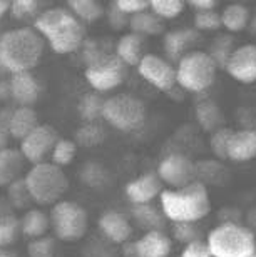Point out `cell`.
I'll use <instances>...</instances> for the list:
<instances>
[{"mask_svg":"<svg viewBox=\"0 0 256 257\" xmlns=\"http://www.w3.org/2000/svg\"><path fill=\"white\" fill-rule=\"evenodd\" d=\"M37 125V114L34 112L32 107L19 105L10 117V136L22 142Z\"/></svg>","mask_w":256,"mask_h":257,"instance_id":"603a6c76","label":"cell"},{"mask_svg":"<svg viewBox=\"0 0 256 257\" xmlns=\"http://www.w3.org/2000/svg\"><path fill=\"white\" fill-rule=\"evenodd\" d=\"M249 257H256V249H254V252H253L251 255H249Z\"/></svg>","mask_w":256,"mask_h":257,"instance_id":"f907efd6","label":"cell"},{"mask_svg":"<svg viewBox=\"0 0 256 257\" xmlns=\"http://www.w3.org/2000/svg\"><path fill=\"white\" fill-rule=\"evenodd\" d=\"M251 20H253V27L256 29V10H254V14L251 15Z\"/></svg>","mask_w":256,"mask_h":257,"instance_id":"c3c4849f","label":"cell"},{"mask_svg":"<svg viewBox=\"0 0 256 257\" xmlns=\"http://www.w3.org/2000/svg\"><path fill=\"white\" fill-rule=\"evenodd\" d=\"M116 55L119 57L124 65H139L142 54V37L134 32L122 34L116 42Z\"/></svg>","mask_w":256,"mask_h":257,"instance_id":"7402d4cb","label":"cell"},{"mask_svg":"<svg viewBox=\"0 0 256 257\" xmlns=\"http://www.w3.org/2000/svg\"><path fill=\"white\" fill-rule=\"evenodd\" d=\"M104 99L99 92H87L80 97L77 109L79 114L86 122H94L97 117H102V109H104Z\"/></svg>","mask_w":256,"mask_h":257,"instance_id":"83f0119b","label":"cell"},{"mask_svg":"<svg viewBox=\"0 0 256 257\" xmlns=\"http://www.w3.org/2000/svg\"><path fill=\"white\" fill-rule=\"evenodd\" d=\"M251 22V10L243 2H229L221 10V25L228 32H243Z\"/></svg>","mask_w":256,"mask_h":257,"instance_id":"44dd1931","label":"cell"},{"mask_svg":"<svg viewBox=\"0 0 256 257\" xmlns=\"http://www.w3.org/2000/svg\"><path fill=\"white\" fill-rule=\"evenodd\" d=\"M29 257H57L55 240L50 237L34 239L29 244Z\"/></svg>","mask_w":256,"mask_h":257,"instance_id":"d590c367","label":"cell"},{"mask_svg":"<svg viewBox=\"0 0 256 257\" xmlns=\"http://www.w3.org/2000/svg\"><path fill=\"white\" fill-rule=\"evenodd\" d=\"M224 69L236 82L254 84L256 82V44H243L233 49Z\"/></svg>","mask_w":256,"mask_h":257,"instance_id":"4fadbf2b","label":"cell"},{"mask_svg":"<svg viewBox=\"0 0 256 257\" xmlns=\"http://www.w3.org/2000/svg\"><path fill=\"white\" fill-rule=\"evenodd\" d=\"M42 12L44 10H40V2H35V0H14V2H10V14L17 20H37Z\"/></svg>","mask_w":256,"mask_h":257,"instance_id":"1f68e13d","label":"cell"},{"mask_svg":"<svg viewBox=\"0 0 256 257\" xmlns=\"http://www.w3.org/2000/svg\"><path fill=\"white\" fill-rule=\"evenodd\" d=\"M4 34H5V32H4V30H2V27H0V42H2V37H4Z\"/></svg>","mask_w":256,"mask_h":257,"instance_id":"681fc988","label":"cell"},{"mask_svg":"<svg viewBox=\"0 0 256 257\" xmlns=\"http://www.w3.org/2000/svg\"><path fill=\"white\" fill-rule=\"evenodd\" d=\"M59 141L57 131L49 124H40L20 142V152L30 164H42L49 156H52L55 144Z\"/></svg>","mask_w":256,"mask_h":257,"instance_id":"8fae6325","label":"cell"},{"mask_svg":"<svg viewBox=\"0 0 256 257\" xmlns=\"http://www.w3.org/2000/svg\"><path fill=\"white\" fill-rule=\"evenodd\" d=\"M159 202L164 217L173 224H194L211 212V197L199 181L181 189H164Z\"/></svg>","mask_w":256,"mask_h":257,"instance_id":"7a4b0ae2","label":"cell"},{"mask_svg":"<svg viewBox=\"0 0 256 257\" xmlns=\"http://www.w3.org/2000/svg\"><path fill=\"white\" fill-rule=\"evenodd\" d=\"M206 244L213 257H249L256 249V237L246 225L223 222L211 229Z\"/></svg>","mask_w":256,"mask_h":257,"instance_id":"8992f818","label":"cell"},{"mask_svg":"<svg viewBox=\"0 0 256 257\" xmlns=\"http://www.w3.org/2000/svg\"><path fill=\"white\" fill-rule=\"evenodd\" d=\"M189 7H193L196 12H206V10H214L218 7L216 0H189Z\"/></svg>","mask_w":256,"mask_h":257,"instance_id":"b9f144b4","label":"cell"},{"mask_svg":"<svg viewBox=\"0 0 256 257\" xmlns=\"http://www.w3.org/2000/svg\"><path fill=\"white\" fill-rule=\"evenodd\" d=\"M186 5L188 2H183V0H149V10L161 20L179 17Z\"/></svg>","mask_w":256,"mask_h":257,"instance_id":"f1b7e54d","label":"cell"},{"mask_svg":"<svg viewBox=\"0 0 256 257\" xmlns=\"http://www.w3.org/2000/svg\"><path fill=\"white\" fill-rule=\"evenodd\" d=\"M171 249V237L161 229L147 230L136 240L137 257H169Z\"/></svg>","mask_w":256,"mask_h":257,"instance_id":"e0dca14e","label":"cell"},{"mask_svg":"<svg viewBox=\"0 0 256 257\" xmlns=\"http://www.w3.org/2000/svg\"><path fill=\"white\" fill-rule=\"evenodd\" d=\"M75 139H77L79 144H82L86 147L91 146H97L104 141V132L102 128L94 124V122H86V124L75 132Z\"/></svg>","mask_w":256,"mask_h":257,"instance_id":"d6a6232c","label":"cell"},{"mask_svg":"<svg viewBox=\"0 0 256 257\" xmlns=\"http://www.w3.org/2000/svg\"><path fill=\"white\" fill-rule=\"evenodd\" d=\"M34 29L42 35L55 54H72L82 47L86 30L82 22L65 7L45 9L34 20Z\"/></svg>","mask_w":256,"mask_h":257,"instance_id":"6da1fadb","label":"cell"},{"mask_svg":"<svg viewBox=\"0 0 256 257\" xmlns=\"http://www.w3.org/2000/svg\"><path fill=\"white\" fill-rule=\"evenodd\" d=\"M221 25V14L216 10H206V12H196L194 15V29L198 32H213L218 30Z\"/></svg>","mask_w":256,"mask_h":257,"instance_id":"836d02e7","label":"cell"},{"mask_svg":"<svg viewBox=\"0 0 256 257\" xmlns=\"http://www.w3.org/2000/svg\"><path fill=\"white\" fill-rule=\"evenodd\" d=\"M45 40L32 27L5 30L0 42V59L10 74L30 72L44 55Z\"/></svg>","mask_w":256,"mask_h":257,"instance_id":"3957f363","label":"cell"},{"mask_svg":"<svg viewBox=\"0 0 256 257\" xmlns=\"http://www.w3.org/2000/svg\"><path fill=\"white\" fill-rule=\"evenodd\" d=\"M25 157L17 149L7 147L0 151V187H9L10 184L22 179Z\"/></svg>","mask_w":256,"mask_h":257,"instance_id":"ffe728a7","label":"cell"},{"mask_svg":"<svg viewBox=\"0 0 256 257\" xmlns=\"http://www.w3.org/2000/svg\"><path fill=\"white\" fill-rule=\"evenodd\" d=\"M231 134H233L231 128H224V127L218 128V131L213 134L211 141H209V146H211L213 152L216 154L218 157L228 159V146H229Z\"/></svg>","mask_w":256,"mask_h":257,"instance_id":"8d00e7d4","label":"cell"},{"mask_svg":"<svg viewBox=\"0 0 256 257\" xmlns=\"http://www.w3.org/2000/svg\"><path fill=\"white\" fill-rule=\"evenodd\" d=\"M12 97V92H10V82H2L0 80V100H5Z\"/></svg>","mask_w":256,"mask_h":257,"instance_id":"7bdbcfd3","label":"cell"},{"mask_svg":"<svg viewBox=\"0 0 256 257\" xmlns=\"http://www.w3.org/2000/svg\"><path fill=\"white\" fill-rule=\"evenodd\" d=\"M218 69L219 65L211 54L193 49L176 64V84L188 92L201 94L213 87Z\"/></svg>","mask_w":256,"mask_h":257,"instance_id":"277c9868","label":"cell"},{"mask_svg":"<svg viewBox=\"0 0 256 257\" xmlns=\"http://www.w3.org/2000/svg\"><path fill=\"white\" fill-rule=\"evenodd\" d=\"M67 9L80 22H97L104 15V5L99 0H69Z\"/></svg>","mask_w":256,"mask_h":257,"instance_id":"484cf974","label":"cell"},{"mask_svg":"<svg viewBox=\"0 0 256 257\" xmlns=\"http://www.w3.org/2000/svg\"><path fill=\"white\" fill-rule=\"evenodd\" d=\"M124 255L126 257H137V254H136V242H126L124 244Z\"/></svg>","mask_w":256,"mask_h":257,"instance_id":"ee69618b","label":"cell"},{"mask_svg":"<svg viewBox=\"0 0 256 257\" xmlns=\"http://www.w3.org/2000/svg\"><path fill=\"white\" fill-rule=\"evenodd\" d=\"M14 110L4 109L0 112V151L2 149H7V142L9 139L12 137L10 136V117H12Z\"/></svg>","mask_w":256,"mask_h":257,"instance_id":"ab89813d","label":"cell"},{"mask_svg":"<svg viewBox=\"0 0 256 257\" xmlns=\"http://www.w3.org/2000/svg\"><path fill=\"white\" fill-rule=\"evenodd\" d=\"M75 154H77V142L70 141V139H59L50 157H52V164L64 169L74 161Z\"/></svg>","mask_w":256,"mask_h":257,"instance_id":"4dcf8cb0","label":"cell"},{"mask_svg":"<svg viewBox=\"0 0 256 257\" xmlns=\"http://www.w3.org/2000/svg\"><path fill=\"white\" fill-rule=\"evenodd\" d=\"M50 229L49 215L40 209H29L20 219V230L32 239L45 237Z\"/></svg>","mask_w":256,"mask_h":257,"instance_id":"cb8c5ba5","label":"cell"},{"mask_svg":"<svg viewBox=\"0 0 256 257\" xmlns=\"http://www.w3.org/2000/svg\"><path fill=\"white\" fill-rule=\"evenodd\" d=\"M7 69H5V65H4V62H2V59H0V80H2V77L7 74Z\"/></svg>","mask_w":256,"mask_h":257,"instance_id":"7dc6e473","label":"cell"},{"mask_svg":"<svg viewBox=\"0 0 256 257\" xmlns=\"http://www.w3.org/2000/svg\"><path fill=\"white\" fill-rule=\"evenodd\" d=\"M162 182L157 174L146 172L126 184V195L134 205H147L162 194Z\"/></svg>","mask_w":256,"mask_h":257,"instance_id":"5bb4252c","label":"cell"},{"mask_svg":"<svg viewBox=\"0 0 256 257\" xmlns=\"http://www.w3.org/2000/svg\"><path fill=\"white\" fill-rule=\"evenodd\" d=\"M50 225H52L57 239L65 240V242H74L86 235L89 219H87V212L82 205L72 202V200H60L52 205Z\"/></svg>","mask_w":256,"mask_h":257,"instance_id":"ba28073f","label":"cell"},{"mask_svg":"<svg viewBox=\"0 0 256 257\" xmlns=\"http://www.w3.org/2000/svg\"><path fill=\"white\" fill-rule=\"evenodd\" d=\"M9 10H10V2H7V0H0V19H2Z\"/></svg>","mask_w":256,"mask_h":257,"instance_id":"f6af8a7d","label":"cell"},{"mask_svg":"<svg viewBox=\"0 0 256 257\" xmlns=\"http://www.w3.org/2000/svg\"><path fill=\"white\" fill-rule=\"evenodd\" d=\"M254 131H256V127H254Z\"/></svg>","mask_w":256,"mask_h":257,"instance_id":"816d5d0a","label":"cell"},{"mask_svg":"<svg viewBox=\"0 0 256 257\" xmlns=\"http://www.w3.org/2000/svg\"><path fill=\"white\" fill-rule=\"evenodd\" d=\"M126 17H127V15L122 14L121 10L117 9L114 4H112L111 12H109V22H111L112 27H114V29H122L124 25H129V20H127Z\"/></svg>","mask_w":256,"mask_h":257,"instance_id":"60d3db41","label":"cell"},{"mask_svg":"<svg viewBox=\"0 0 256 257\" xmlns=\"http://www.w3.org/2000/svg\"><path fill=\"white\" fill-rule=\"evenodd\" d=\"M228 159L234 162H248L256 159V131H233L228 146Z\"/></svg>","mask_w":256,"mask_h":257,"instance_id":"d6986e66","label":"cell"},{"mask_svg":"<svg viewBox=\"0 0 256 257\" xmlns=\"http://www.w3.org/2000/svg\"><path fill=\"white\" fill-rule=\"evenodd\" d=\"M10 205L0 202V247H7L17 237L20 220L10 212Z\"/></svg>","mask_w":256,"mask_h":257,"instance_id":"4316f807","label":"cell"},{"mask_svg":"<svg viewBox=\"0 0 256 257\" xmlns=\"http://www.w3.org/2000/svg\"><path fill=\"white\" fill-rule=\"evenodd\" d=\"M7 199H9V204L15 209H27L29 210L30 205L35 204L32 195L29 192L24 177L19 179V181H15L14 184H10L7 187Z\"/></svg>","mask_w":256,"mask_h":257,"instance_id":"f546056e","label":"cell"},{"mask_svg":"<svg viewBox=\"0 0 256 257\" xmlns=\"http://www.w3.org/2000/svg\"><path fill=\"white\" fill-rule=\"evenodd\" d=\"M196 167L183 154H169L157 166V176L161 182L169 186L171 189H181L194 182Z\"/></svg>","mask_w":256,"mask_h":257,"instance_id":"7c38bea8","label":"cell"},{"mask_svg":"<svg viewBox=\"0 0 256 257\" xmlns=\"http://www.w3.org/2000/svg\"><path fill=\"white\" fill-rule=\"evenodd\" d=\"M102 117L117 131L131 132L142 125L146 119V105L131 94L112 95L104 102Z\"/></svg>","mask_w":256,"mask_h":257,"instance_id":"52a82bcc","label":"cell"},{"mask_svg":"<svg viewBox=\"0 0 256 257\" xmlns=\"http://www.w3.org/2000/svg\"><path fill=\"white\" fill-rule=\"evenodd\" d=\"M10 92L12 99L20 105L30 107L40 95V84L32 72H19L10 74Z\"/></svg>","mask_w":256,"mask_h":257,"instance_id":"2e32d148","label":"cell"},{"mask_svg":"<svg viewBox=\"0 0 256 257\" xmlns=\"http://www.w3.org/2000/svg\"><path fill=\"white\" fill-rule=\"evenodd\" d=\"M198 40L196 29H174L164 35V52L167 60L179 62L188 52H191V45Z\"/></svg>","mask_w":256,"mask_h":257,"instance_id":"ac0fdd59","label":"cell"},{"mask_svg":"<svg viewBox=\"0 0 256 257\" xmlns=\"http://www.w3.org/2000/svg\"><path fill=\"white\" fill-rule=\"evenodd\" d=\"M84 77L94 92H109L124 82L126 65L116 54H99L87 62Z\"/></svg>","mask_w":256,"mask_h":257,"instance_id":"9c48e42d","label":"cell"},{"mask_svg":"<svg viewBox=\"0 0 256 257\" xmlns=\"http://www.w3.org/2000/svg\"><path fill=\"white\" fill-rule=\"evenodd\" d=\"M24 179L34 202L40 205H55L69 189V179L62 167L52 162L35 164Z\"/></svg>","mask_w":256,"mask_h":257,"instance_id":"5b68a950","label":"cell"},{"mask_svg":"<svg viewBox=\"0 0 256 257\" xmlns=\"http://www.w3.org/2000/svg\"><path fill=\"white\" fill-rule=\"evenodd\" d=\"M114 5L126 15H137L149 10V0H117Z\"/></svg>","mask_w":256,"mask_h":257,"instance_id":"74e56055","label":"cell"},{"mask_svg":"<svg viewBox=\"0 0 256 257\" xmlns=\"http://www.w3.org/2000/svg\"><path fill=\"white\" fill-rule=\"evenodd\" d=\"M0 257H15V255L7 247H0Z\"/></svg>","mask_w":256,"mask_h":257,"instance_id":"bcb514c9","label":"cell"},{"mask_svg":"<svg viewBox=\"0 0 256 257\" xmlns=\"http://www.w3.org/2000/svg\"><path fill=\"white\" fill-rule=\"evenodd\" d=\"M134 217L137 219V222H139L141 225H144V227H149L147 230L159 229L161 224H162L161 215L157 214L149 204H147V205H136Z\"/></svg>","mask_w":256,"mask_h":257,"instance_id":"e575fe53","label":"cell"},{"mask_svg":"<svg viewBox=\"0 0 256 257\" xmlns=\"http://www.w3.org/2000/svg\"><path fill=\"white\" fill-rule=\"evenodd\" d=\"M137 74L161 92H169L176 85V67L157 54H144L137 65Z\"/></svg>","mask_w":256,"mask_h":257,"instance_id":"30bf717a","label":"cell"},{"mask_svg":"<svg viewBox=\"0 0 256 257\" xmlns=\"http://www.w3.org/2000/svg\"><path fill=\"white\" fill-rule=\"evenodd\" d=\"M129 27L131 32L141 35V37L142 35H159L161 32H164V20H161L151 10H147V12L132 15L129 19Z\"/></svg>","mask_w":256,"mask_h":257,"instance_id":"d4e9b609","label":"cell"},{"mask_svg":"<svg viewBox=\"0 0 256 257\" xmlns=\"http://www.w3.org/2000/svg\"><path fill=\"white\" fill-rule=\"evenodd\" d=\"M99 229L104 237H107L114 244H126L129 242L132 235L131 220L126 214L117 212V210H106L99 217Z\"/></svg>","mask_w":256,"mask_h":257,"instance_id":"9a60e30c","label":"cell"},{"mask_svg":"<svg viewBox=\"0 0 256 257\" xmlns=\"http://www.w3.org/2000/svg\"><path fill=\"white\" fill-rule=\"evenodd\" d=\"M179 257H213V255L209 252L206 240L196 239V240H193V242L184 244Z\"/></svg>","mask_w":256,"mask_h":257,"instance_id":"f35d334b","label":"cell"}]
</instances>
